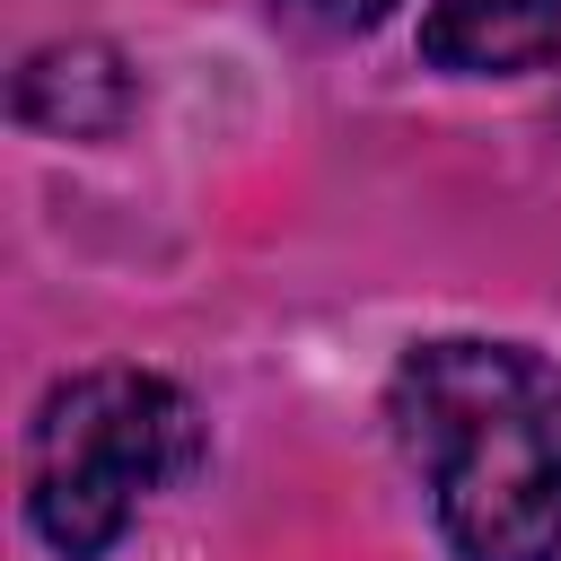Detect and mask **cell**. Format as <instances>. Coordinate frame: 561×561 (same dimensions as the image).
Here are the masks:
<instances>
[{
    "instance_id": "obj_1",
    "label": "cell",
    "mask_w": 561,
    "mask_h": 561,
    "mask_svg": "<svg viewBox=\"0 0 561 561\" xmlns=\"http://www.w3.org/2000/svg\"><path fill=\"white\" fill-rule=\"evenodd\" d=\"M386 421L456 561H561V368L526 342H412Z\"/></svg>"
},
{
    "instance_id": "obj_2",
    "label": "cell",
    "mask_w": 561,
    "mask_h": 561,
    "mask_svg": "<svg viewBox=\"0 0 561 561\" xmlns=\"http://www.w3.org/2000/svg\"><path fill=\"white\" fill-rule=\"evenodd\" d=\"M202 465V421L167 377L88 368L61 377L26 438V517L61 561H105L123 526Z\"/></svg>"
},
{
    "instance_id": "obj_3",
    "label": "cell",
    "mask_w": 561,
    "mask_h": 561,
    "mask_svg": "<svg viewBox=\"0 0 561 561\" xmlns=\"http://www.w3.org/2000/svg\"><path fill=\"white\" fill-rule=\"evenodd\" d=\"M552 44H561V0H430L421 18V53L465 79L535 70Z\"/></svg>"
},
{
    "instance_id": "obj_4",
    "label": "cell",
    "mask_w": 561,
    "mask_h": 561,
    "mask_svg": "<svg viewBox=\"0 0 561 561\" xmlns=\"http://www.w3.org/2000/svg\"><path fill=\"white\" fill-rule=\"evenodd\" d=\"M131 114V79L105 44H53L18 70V123L53 131V140H96Z\"/></svg>"
},
{
    "instance_id": "obj_5",
    "label": "cell",
    "mask_w": 561,
    "mask_h": 561,
    "mask_svg": "<svg viewBox=\"0 0 561 561\" xmlns=\"http://www.w3.org/2000/svg\"><path fill=\"white\" fill-rule=\"evenodd\" d=\"M289 9H307L316 26H377L394 0H289Z\"/></svg>"
}]
</instances>
